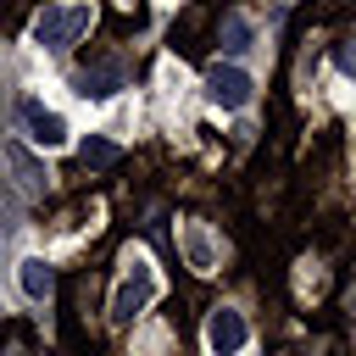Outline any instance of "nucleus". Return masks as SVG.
<instances>
[{"instance_id": "7ed1b4c3", "label": "nucleus", "mask_w": 356, "mask_h": 356, "mask_svg": "<svg viewBox=\"0 0 356 356\" xmlns=\"http://www.w3.org/2000/svg\"><path fill=\"white\" fill-rule=\"evenodd\" d=\"M150 295H156V273H150V261H145V256H134V261H128V278H122V284H117V295H111V317H117V323H128Z\"/></svg>"}, {"instance_id": "f03ea898", "label": "nucleus", "mask_w": 356, "mask_h": 356, "mask_svg": "<svg viewBox=\"0 0 356 356\" xmlns=\"http://www.w3.org/2000/svg\"><path fill=\"white\" fill-rule=\"evenodd\" d=\"M250 95H256V78L245 72V67H206V100L211 106H222V111H239V106H250Z\"/></svg>"}, {"instance_id": "f257e3e1", "label": "nucleus", "mask_w": 356, "mask_h": 356, "mask_svg": "<svg viewBox=\"0 0 356 356\" xmlns=\"http://www.w3.org/2000/svg\"><path fill=\"white\" fill-rule=\"evenodd\" d=\"M83 28H89V6H83V0H72V6H44V17L33 22V44L67 50V44L83 39Z\"/></svg>"}, {"instance_id": "1a4fd4ad", "label": "nucleus", "mask_w": 356, "mask_h": 356, "mask_svg": "<svg viewBox=\"0 0 356 356\" xmlns=\"http://www.w3.org/2000/svg\"><path fill=\"white\" fill-rule=\"evenodd\" d=\"M78 161H83V167H106V161H117V145H106V139H83V145H78Z\"/></svg>"}, {"instance_id": "6e6552de", "label": "nucleus", "mask_w": 356, "mask_h": 356, "mask_svg": "<svg viewBox=\"0 0 356 356\" xmlns=\"http://www.w3.org/2000/svg\"><path fill=\"white\" fill-rule=\"evenodd\" d=\"M245 44H250V22L239 11H228L222 17V50H245Z\"/></svg>"}, {"instance_id": "423d86ee", "label": "nucleus", "mask_w": 356, "mask_h": 356, "mask_svg": "<svg viewBox=\"0 0 356 356\" xmlns=\"http://www.w3.org/2000/svg\"><path fill=\"white\" fill-rule=\"evenodd\" d=\"M122 89V72L117 67H78V95L83 100H106Z\"/></svg>"}, {"instance_id": "0eeeda50", "label": "nucleus", "mask_w": 356, "mask_h": 356, "mask_svg": "<svg viewBox=\"0 0 356 356\" xmlns=\"http://www.w3.org/2000/svg\"><path fill=\"white\" fill-rule=\"evenodd\" d=\"M17 278H22V295H28V300H50V289H56V273H50L39 256H28Z\"/></svg>"}, {"instance_id": "20e7f679", "label": "nucleus", "mask_w": 356, "mask_h": 356, "mask_svg": "<svg viewBox=\"0 0 356 356\" xmlns=\"http://www.w3.org/2000/svg\"><path fill=\"white\" fill-rule=\"evenodd\" d=\"M245 317L234 312V306H217L211 317H206V345H211V356H239L245 350Z\"/></svg>"}, {"instance_id": "39448f33", "label": "nucleus", "mask_w": 356, "mask_h": 356, "mask_svg": "<svg viewBox=\"0 0 356 356\" xmlns=\"http://www.w3.org/2000/svg\"><path fill=\"white\" fill-rule=\"evenodd\" d=\"M22 122H28V139H33V145H44V150L67 145V122H61L50 106H39V100H22Z\"/></svg>"}]
</instances>
